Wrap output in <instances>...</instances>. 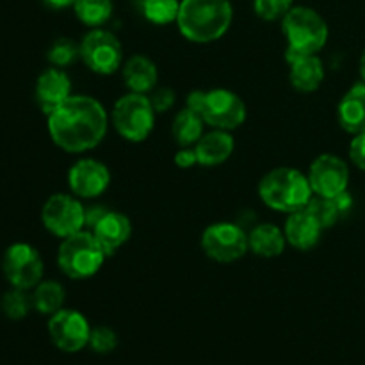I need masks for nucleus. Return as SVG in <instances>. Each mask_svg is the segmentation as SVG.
<instances>
[{
    "label": "nucleus",
    "mask_w": 365,
    "mask_h": 365,
    "mask_svg": "<svg viewBox=\"0 0 365 365\" xmlns=\"http://www.w3.org/2000/svg\"><path fill=\"white\" fill-rule=\"evenodd\" d=\"M46 118L50 138L68 153H82L98 146L109 123L102 103L84 95H71Z\"/></svg>",
    "instance_id": "obj_1"
},
{
    "label": "nucleus",
    "mask_w": 365,
    "mask_h": 365,
    "mask_svg": "<svg viewBox=\"0 0 365 365\" xmlns=\"http://www.w3.org/2000/svg\"><path fill=\"white\" fill-rule=\"evenodd\" d=\"M287 239L284 230L273 223H262L248 234V246L257 257L274 259L284 253Z\"/></svg>",
    "instance_id": "obj_20"
},
{
    "label": "nucleus",
    "mask_w": 365,
    "mask_h": 365,
    "mask_svg": "<svg viewBox=\"0 0 365 365\" xmlns=\"http://www.w3.org/2000/svg\"><path fill=\"white\" fill-rule=\"evenodd\" d=\"M260 200L278 212H296L309 205L312 198L309 177L294 168H274L259 184Z\"/></svg>",
    "instance_id": "obj_4"
},
{
    "label": "nucleus",
    "mask_w": 365,
    "mask_h": 365,
    "mask_svg": "<svg viewBox=\"0 0 365 365\" xmlns=\"http://www.w3.org/2000/svg\"><path fill=\"white\" fill-rule=\"evenodd\" d=\"M89 346L95 353L100 355H107V353L114 351L118 346V335L107 327H96L91 328V335H89Z\"/></svg>",
    "instance_id": "obj_31"
},
{
    "label": "nucleus",
    "mask_w": 365,
    "mask_h": 365,
    "mask_svg": "<svg viewBox=\"0 0 365 365\" xmlns=\"http://www.w3.org/2000/svg\"><path fill=\"white\" fill-rule=\"evenodd\" d=\"M284 234L292 248L307 252V250H312L319 242L323 227L309 210L302 209L289 214L287 221H285Z\"/></svg>",
    "instance_id": "obj_17"
},
{
    "label": "nucleus",
    "mask_w": 365,
    "mask_h": 365,
    "mask_svg": "<svg viewBox=\"0 0 365 365\" xmlns=\"http://www.w3.org/2000/svg\"><path fill=\"white\" fill-rule=\"evenodd\" d=\"M41 2L50 9H66V7L73 6L75 0H41Z\"/></svg>",
    "instance_id": "obj_35"
},
{
    "label": "nucleus",
    "mask_w": 365,
    "mask_h": 365,
    "mask_svg": "<svg viewBox=\"0 0 365 365\" xmlns=\"http://www.w3.org/2000/svg\"><path fill=\"white\" fill-rule=\"evenodd\" d=\"M203 125L205 121L202 120V116L195 113L191 107H185L175 116L171 134L180 146H192L202 139Z\"/></svg>",
    "instance_id": "obj_23"
},
{
    "label": "nucleus",
    "mask_w": 365,
    "mask_h": 365,
    "mask_svg": "<svg viewBox=\"0 0 365 365\" xmlns=\"http://www.w3.org/2000/svg\"><path fill=\"white\" fill-rule=\"evenodd\" d=\"M73 9L82 24L98 29L113 14V0H75Z\"/></svg>",
    "instance_id": "obj_25"
},
{
    "label": "nucleus",
    "mask_w": 365,
    "mask_h": 365,
    "mask_svg": "<svg viewBox=\"0 0 365 365\" xmlns=\"http://www.w3.org/2000/svg\"><path fill=\"white\" fill-rule=\"evenodd\" d=\"M202 248L216 262H235L250 250L248 234L235 223H214L203 230Z\"/></svg>",
    "instance_id": "obj_11"
},
{
    "label": "nucleus",
    "mask_w": 365,
    "mask_h": 365,
    "mask_svg": "<svg viewBox=\"0 0 365 365\" xmlns=\"http://www.w3.org/2000/svg\"><path fill=\"white\" fill-rule=\"evenodd\" d=\"M291 78L292 88L302 93H312L323 84L324 66L317 56H305L291 61Z\"/></svg>",
    "instance_id": "obj_21"
},
{
    "label": "nucleus",
    "mask_w": 365,
    "mask_h": 365,
    "mask_svg": "<svg viewBox=\"0 0 365 365\" xmlns=\"http://www.w3.org/2000/svg\"><path fill=\"white\" fill-rule=\"evenodd\" d=\"M2 271L11 287L31 291L43 278V259L34 246L14 242L4 252Z\"/></svg>",
    "instance_id": "obj_8"
},
{
    "label": "nucleus",
    "mask_w": 365,
    "mask_h": 365,
    "mask_svg": "<svg viewBox=\"0 0 365 365\" xmlns=\"http://www.w3.org/2000/svg\"><path fill=\"white\" fill-rule=\"evenodd\" d=\"M282 31L287 38V63L305 56H316L328 41V25L317 11L294 6L282 18Z\"/></svg>",
    "instance_id": "obj_3"
},
{
    "label": "nucleus",
    "mask_w": 365,
    "mask_h": 365,
    "mask_svg": "<svg viewBox=\"0 0 365 365\" xmlns=\"http://www.w3.org/2000/svg\"><path fill=\"white\" fill-rule=\"evenodd\" d=\"M110 184L107 166L95 159H81L68 171V185L78 198H96Z\"/></svg>",
    "instance_id": "obj_14"
},
{
    "label": "nucleus",
    "mask_w": 365,
    "mask_h": 365,
    "mask_svg": "<svg viewBox=\"0 0 365 365\" xmlns=\"http://www.w3.org/2000/svg\"><path fill=\"white\" fill-rule=\"evenodd\" d=\"M317 221L324 228H331L341 217V210H339L337 203L334 198H323V196H312L309 202V205L305 207Z\"/></svg>",
    "instance_id": "obj_29"
},
{
    "label": "nucleus",
    "mask_w": 365,
    "mask_h": 365,
    "mask_svg": "<svg viewBox=\"0 0 365 365\" xmlns=\"http://www.w3.org/2000/svg\"><path fill=\"white\" fill-rule=\"evenodd\" d=\"M175 164H177L178 168H182V170H189V168H192L195 164H198L196 150L189 148V146H182L177 152V155H175Z\"/></svg>",
    "instance_id": "obj_34"
},
{
    "label": "nucleus",
    "mask_w": 365,
    "mask_h": 365,
    "mask_svg": "<svg viewBox=\"0 0 365 365\" xmlns=\"http://www.w3.org/2000/svg\"><path fill=\"white\" fill-rule=\"evenodd\" d=\"M360 75H362V78L365 82V50H364L362 57H360Z\"/></svg>",
    "instance_id": "obj_36"
},
{
    "label": "nucleus",
    "mask_w": 365,
    "mask_h": 365,
    "mask_svg": "<svg viewBox=\"0 0 365 365\" xmlns=\"http://www.w3.org/2000/svg\"><path fill=\"white\" fill-rule=\"evenodd\" d=\"M43 227L56 237L66 239L86 225V209L77 198L64 192L52 195L41 209Z\"/></svg>",
    "instance_id": "obj_10"
},
{
    "label": "nucleus",
    "mask_w": 365,
    "mask_h": 365,
    "mask_svg": "<svg viewBox=\"0 0 365 365\" xmlns=\"http://www.w3.org/2000/svg\"><path fill=\"white\" fill-rule=\"evenodd\" d=\"M234 9L230 0H182L177 25L192 43H212L230 29Z\"/></svg>",
    "instance_id": "obj_2"
},
{
    "label": "nucleus",
    "mask_w": 365,
    "mask_h": 365,
    "mask_svg": "<svg viewBox=\"0 0 365 365\" xmlns=\"http://www.w3.org/2000/svg\"><path fill=\"white\" fill-rule=\"evenodd\" d=\"M339 125L349 134L365 132V82L356 84L342 96L337 107Z\"/></svg>",
    "instance_id": "obj_18"
},
{
    "label": "nucleus",
    "mask_w": 365,
    "mask_h": 365,
    "mask_svg": "<svg viewBox=\"0 0 365 365\" xmlns=\"http://www.w3.org/2000/svg\"><path fill=\"white\" fill-rule=\"evenodd\" d=\"M234 148L235 143L230 132L217 130V128L210 134L202 135V139L195 146L198 164L202 166H220L225 160L230 159Z\"/></svg>",
    "instance_id": "obj_19"
},
{
    "label": "nucleus",
    "mask_w": 365,
    "mask_h": 365,
    "mask_svg": "<svg viewBox=\"0 0 365 365\" xmlns=\"http://www.w3.org/2000/svg\"><path fill=\"white\" fill-rule=\"evenodd\" d=\"M48 335L57 349L64 353H77L89 346L91 327L77 310L61 309L50 316Z\"/></svg>",
    "instance_id": "obj_12"
},
{
    "label": "nucleus",
    "mask_w": 365,
    "mask_h": 365,
    "mask_svg": "<svg viewBox=\"0 0 365 365\" xmlns=\"http://www.w3.org/2000/svg\"><path fill=\"white\" fill-rule=\"evenodd\" d=\"M89 232L95 235V239L100 242L107 257H110L130 239L132 225L125 214L116 212V210H106L96 220V223L89 227Z\"/></svg>",
    "instance_id": "obj_16"
},
{
    "label": "nucleus",
    "mask_w": 365,
    "mask_h": 365,
    "mask_svg": "<svg viewBox=\"0 0 365 365\" xmlns=\"http://www.w3.org/2000/svg\"><path fill=\"white\" fill-rule=\"evenodd\" d=\"M150 102H152V107L155 113H166L175 103V91H171L168 88L153 89L152 96H150Z\"/></svg>",
    "instance_id": "obj_32"
},
{
    "label": "nucleus",
    "mask_w": 365,
    "mask_h": 365,
    "mask_svg": "<svg viewBox=\"0 0 365 365\" xmlns=\"http://www.w3.org/2000/svg\"><path fill=\"white\" fill-rule=\"evenodd\" d=\"M113 123L118 134L132 143L148 139L155 125V110L148 96L141 93H128L121 96L113 109Z\"/></svg>",
    "instance_id": "obj_7"
},
{
    "label": "nucleus",
    "mask_w": 365,
    "mask_h": 365,
    "mask_svg": "<svg viewBox=\"0 0 365 365\" xmlns=\"http://www.w3.org/2000/svg\"><path fill=\"white\" fill-rule=\"evenodd\" d=\"M180 0H141V13L150 24L168 25L177 21Z\"/></svg>",
    "instance_id": "obj_26"
},
{
    "label": "nucleus",
    "mask_w": 365,
    "mask_h": 365,
    "mask_svg": "<svg viewBox=\"0 0 365 365\" xmlns=\"http://www.w3.org/2000/svg\"><path fill=\"white\" fill-rule=\"evenodd\" d=\"M77 57H81V45H77L70 38H59L57 41H53L46 53L48 63L56 68L70 66L77 61Z\"/></svg>",
    "instance_id": "obj_28"
},
{
    "label": "nucleus",
    "mask_w": 365,
    "mask_h": 365,
    "mask_svg": "<svg viewBox=\"0 0 365 365\" xmlns=\"http://www.w3.org/2000/svg\"><path fill=\"white\" fill-rule=\"evenodd\" d=\"M294 0H253L257 16L266 21H274L284 18L292 9Z\"/></svg>",
    "instance_id": "obj_30"
},
{
    "label": "nucleus",
    "mask_w": 365,
    "mask_h": 365,
    "mask_svg": "<svg viewBox=\"0 0 365 365\" xmlns=\"http://www.w3.org/2000/svg\"><path fill=\"white\" fill-rule=\"evenodd\" d=\"M34 96L39 109L48 116L52 110H56L61 103L66 102L71 96L70 77L64 73L63 68H48L36 81Z\"/></svg>",
    "instance_id": "obj_15"
},
{
    "label": "nucleus",
    "mask_w": 365,
    "mask_h": 365,
    "mask_svg": "<svg viewBox=\"0 0 365 365\" xmlns=\"http://www.w3.org/2000/svg\"><path fill=\"white\" fill-rule=\"evenodd\" d=\"M187 107L202 116L205 125L217 130H234L246 120V106L241 96L228 89L192 91L187 96Z\"/></svg>",
    "instance_id": "obj_5"
},
{
    "label": "nucleus",
    "mask_w": 365,
    "mask_h": 365,
    "mask_svg": "<svg viewBox=\"0 0 365 365\" xmlns=\"http://www.w3.org/2000/svg\"><path fill=\"white\" fill-rule=\"evenodd\" d=\"M107 253L91 232L81 230L63 239L57 252V264L66 277L73 280L89 278L100 271Z\"/></svg>",
    "instance_id": "obj_6"
},
{
    "label": "nucleus",
    "mask_w": 365,
    "mask_h": 365,
    "mask_svg": "<svg viewBox=\"0 0 365 365\" xmlns=\"http://www.w3.org/2000/svg\"><path fill=\"white\" fill-rule=\"evenodd\" d=\"M309 182L312 192L323 198H335L348 191L349 170L348 164L331 153H323L316 157L310 164Z\"/></svg>",
    "instance_id": "obj_13"
},
{
    "label": "nucleus",
    "mask_w": 365,
    "mask_h": 365,
    "mask_svg": "<svg viewBox=\"0 0 365 365\" xmlns=\"http://www.w3.org/2000/svg\"><path fill=\"white\" fill-rule=\"evenodd\" d=\"M349 157L359 170L365 171V132L356 134L349 145Z\"/></svg>",
    "instance_id": "obj_33"
},
{
    "label": "nucleus",
    "mask_w": 365,
    "mask_h": 365,
    "mask_svg": "<svg viewBox=\"0 0 365 365\" xmlns=\"http://www.w3.org/2000/svg\"><path fill=\"white\" fill-rule=\"evenodd\" d=\"M64 289L59 282H39L32 292V307L43 316H53L64 305Z\"/></svg>",
    "instance_id": "obj_24"
},
{
    "label": "nucleus",
    "mask_w": 365,
    "mask_h": 365,
    "mask_svg": "<svg viewBox=\"0 0 365 365\" xmlns=\"http://www.w3.org/2000/svg\"><path fill=\"white\" fill-rule=\"evenodd\" d=\"M125 84L130 88L132 93H150L155 89L159 71L157 66L145 56H132L123 66Z\"/></svg>",
    "instance_id": "obj_22"
},
{
    "label": "nucleus",
    "mask_w": 365,
    "mask_h": 365,
    "mask_svg": "<svg viewBox=\"0 0 365 365\" xmlns=\"http://www.w3.org/2000/svg\"><path fill=\"white\" fill-rule=\"evenodd\" d=\"M0 309L6 314L9 319L20 321L24 319L29 314V310L34 309L32 307V294H29L24 289L11 287V291H7L6 294L0 299Z\"/></svg>",
    "instance_id": "obj_27"
},
{
    "label": "nucleus",
    "mask_w": 365,
    "mask_h": 365,
    "mask_svg": "<svg viewBox=\"0 0 365 365\" xmlns=\"http://www.w3.org/2000/svg\"><path fill=\"white\" fill-rule=\"evenodd\" d=\"M81 57L86 66L95 73L110 75L123 64V48L113 32L93 29L82 39Z\"/></svg>",
    "instance_id": "obj_9"
}]
</instances>
